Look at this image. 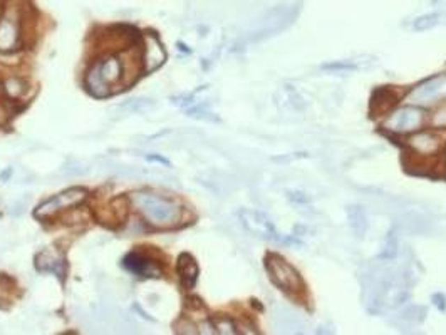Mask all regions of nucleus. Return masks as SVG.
I'll list each match as a JSON object with an SVG mask.
<instances>
[{"mask_svg": "<svg viewBox=\"0 0 446 335\" xmlns=\"http://www.w3.org/2000/svg\"><path fill=\"white\" fill-rule=\"evenodd\" d=\"M433 300H435V304L438 305V307H440V310H445V309H446V305L443 304L445 297L441 295V293H436V295H433Z\"/></svg>", "mask_w": 446, "mask_h": 335, "instance_id": "18", "label": "nucleus"}, {"mask_svg": "<svg viewBox=\"0 0 446 335\" xmlns=\"http://www.w3.org/2000/svg\"><path fill=\"white\" fill-rule=\"evenodd\" d=\"M424 111L418 106H403L387 114L384 119L383 130L393 134H411L421 130L424 124Z\"/></svg>", "mask_w": 446, "mask_h": 335, "instance_id": "4", "label": "nucleus"}, {"mask_svg": "<svg viewBox=\"0 0 446 335\" xmlns=\"http://www.w3.org/2000/svg\"><path fill=\"white\" fill-rule=\"evenodd\" d=\"M212 325L215 332L218 334H237V327H235L233 322L226 317H217Z\"/></svg>", "mask_w": 446, "mask_h": 335, "instance_id": "15", "label": "nucleus"}, {"mask_svg": "<svg viewBox=\"0 0 446 335\" xmlns=\"http://www.w3.org/2000/svg\"><path fill=\"white\" fill-rule=\"evenodd\" d=\"M396 251H398V238L396 235L391 231L390 237H387L386 245H384V251L381 254V258L384 260H391L393 256H396Z\"/></svg>", "mask_w": 446, "mask_h": 335, "instance_id": "16", "label": "nucleus"}, {"mask_svg": "<svg viewBox=\"0 0 446 335\" xmlns=\"http://www.w3.org/2000/svg\"><path fill=\"white\" fill-rule=\"evenodd\" d=\"M238 218H240L242 225L245 226L247 231H250L254 237H259L267 242H277V243H289L291 240L282 237L275 228V225L272 223L270 218L266 213L257 212V210L243 208L238 212Z\"/></svg>", "mask_w": 446, "mask_h": 335, "instance_id": "5", "label": "nucleus"}, {"mask_svg": "<svg viewBox=\"0 0 446 335\" xmlns=\"http://www.w3.org/2000/svg\"><path fill=\"white\" fill-rule=\"evenodd\" d=\"M123 77H125L123 61L114 56L105 57L91 65L86 74V88L94 98H107L116 93L121 86Z\"/></svg>", "mask_w": 446, "mask_h": 335, "instance_id": "2", "label": "nucleus"}, {"mask_svg": "<svg viewBox=\"0 0 446 335\" xmlns=\"http://www.w3.org/2000/svg\"><path fill=\"white\" fill-rule=\"evenodd\" d=\"M86 198H88V192H86V189L69 188L66 189V192L52 196L51 200L40 203L37 206L34 215L36 218H39V220H47V218H52L56 217L57 213L64 212V210H69L72 208V206L81 205Z\"/></svg>", "mask_w": 446, "mask_h": 335, "instance_id": "6", "label": "nucleus"}, {"mask_svg": "<svg viewBox=\"0 0 446 335\" xmlns=\"http://www.w3.org/2000/svg\"><path fill=\"white\" fill-rule=\"evenodd\" d=\"M20 37V20L15 10H6L0 17V51H14Z\"/></svg>", "mask_w": 446, "mask_h": 335, "instance_id": "8", "label": "nucleus"}, {"mask_svg": "<svg viewBox=\"0 0 446 335\" xmlns=\"http://www.w3.org/2000/svg\"><path fill=\"white\" fill-rule=\"evenodd\" d=\"M37 270L49 272V274H56L57 276L64 275V256L59 251L47 248V250L40 251L37 255Z\"/></svg>", "mask_w": 446, "mask_h": 335, "instance_id": "11", "label": "nucleus"}, {"mask_svg": "<svg viewBox=\"0 0 446 335\" xmlns=\"http://www.w3.org/2000/svg\"><path fill=\"white\" fill-rule=\"evenodd\" d=\"M123 265H125V268L128 272H131V274L138 275V276H158L160 275V270L158 267H156L155 263L150 262V260L146 258V256L141 255V254H130L125 256V260H123Z\"/></svg>", "mask_w": 446, "mask_h": 335, "instance_id": "10", "label": "nucleus"}, {"mask_svg": "<svg viewBox=\"0 0 446 335\" xmlns=\"http://www.w3.org/2000/svg\"><path fill=\"white\" fill-rule=\"evenodd\" d=\"M431 126L435 130H446V104L438 107L431 116Z\"/></svg>", "mask_w": 446, "mask_h": 335, "instance_id": "17", "label": "nucleus"}, {"mask_svg": "<svg viewBox=\"0 0 446 335\" xmlns=\"http://www.w3.org/2000/svg\"><path fill=\"white\" fill-rule=\"evenodd\" d=\"M131 203L143 215L144 220L156 228L176 226L183 215L178 203L155 193L136 192L131 194Z\"/></svg>", "mask_w": 446, "mask_h": 335, "instance_id": "1", "label": "nucleus"}, {"mask_svg": "<svg viewBox=\"0 0 446 335\" xmlns=\"http://www.w3.org/2000/svg\"><path fill=\"white\" fill-rule=\"evenodd\" d=\"M144 45H143V71L146 74L155 72L156 69L163 65V62L167 61V52L164 47L161 45L160 39L151 32H146L143 36Z\"/></svg>", "mask_w": 446, "mask_h": 335, "instance_id": "9", "label": "nucleus"}, {"mask_svg": "<svg viewBox=\"0 0 446 335\" xmlns=\"http://www.w3.org/2000/svg\"><path fill=\"white\" fill-rule=\"evenodd\" d=\"M178 274L181 282L187 288H193L198 279V265L190 255H181L178 258Z\"/></svg>", "mask_w": 446, "mask_h": 335, "instance_id": "12", "label": "nucleus"}, {"mask_svg": "<svg viewBox=\"0 0 446 335\" xmlns=\"http://www.w3.org/2000/svg\"><path fill=\"white\" fill-rule=\"evenodd\" d=\"M443 15L441 14H426V15H421L420 19H416L415 22V29L416 31H429V29L436 27L440 24V20Z\"/></svg>", "mask_w": 446, "mask_h": 335, "instance_id": "14", "label": "nucleus"}, {"mask_svg": "<svg viewBox=\"0 0 446 335\" xmlns=\"http://www.w3.org/2000/svg\"><path fill=\"white\" fill-rule=\"evenodd\" d=\"M445 86H446V74L445 76H436L433 77V79L424 82V84H421L418 89H415L413 98L421 99V101H429V99L436 98L438 94L443 91Z\"/></svg>", "mask_w": 446, "mask_h": 335, "instance_id": "13", "label": "nucleus"}, {"mask_svg": "<svg viewBox=\"0 0 446 335\" xmlns=\"http://www.w3.org/2000/svg\"><path fill=\"white\" fill-rule=\"evenodd\" d=\"M408 148H410L413 155L420 156V158H433L441 151L443 143L435 132L420 131L408 139Z\"/></svg>", "mask_w": 446, "mask_h": 335, "instance_id": "7", "label": "nucleus"}, {"mask_svg": "<svg viewBox=\"0 0 446 335\" xmlns=\"http://www.w3.org/2000/svg\"><path fill=\"white\" fill-rule=\"evenodd\" d=\"M266 267L268 275H270V280L280 288V290L287 293H300L304 290L302 276H300L299 272L280 255H267Z\"/></svg>", "mask_w": 446, "mask_h": 335, "instance_id": "3", "label": "nucleus"}]
</instances>
